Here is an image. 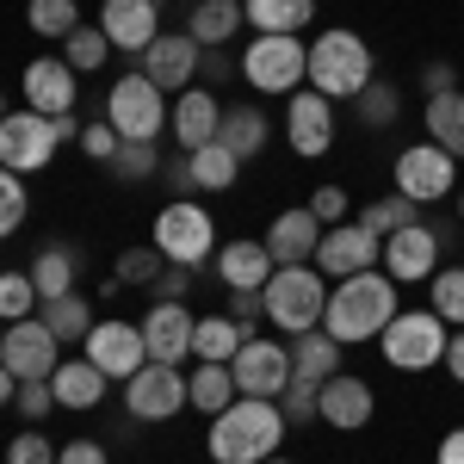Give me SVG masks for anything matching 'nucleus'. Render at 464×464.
<instances>
[{"instance_id":"obj_1","label":"nucleus","mask_w":464,"mask_h":464,"mask_svg":"<svg viewBox=\"0 0 464 464\" xmlns=\"http://www.w3.org/2000/svg\"><path fill=\"white\" fill-rule=\"evenodd\" d=\"M402 310V285H396L384 266L372 273H353V279H334L328 285V304H322V328L341 341V347H359V341H378L391 316Z\"/></svg>"},{"instance_id":"obj_2","label":"nucleus","mask_w":464,"mask_h":464,"mask_svg":"<svg viewBox=\"0 0 464 464\" xmlns=\"http://www.w3.org/2000/svg\"><path fill=\"white\" fill-rule=\"evenodd\" d=\"M285 433L291 428H285V415H279L273 396H236L211 421L205 452H211V464H266V459H279Z\"/></svg>"},{"instance_id":"obj_3","label":"nucleus","mask_w":464,"mask_h":464,"mask_svg":"<svg viewBox=\"0 0 464 464\" xmlns=\"http://www.w3.org/2000/svg\"><path fill=\"white\" fill-rule=\"evenodd\" d=\"M378 74V56H372V44L359 32H347V25H328V32H316V44H310V87H316L322 100H359V87Z\"/></svg>"},{"instance_id":"obj_4","label":"nucleus","mask_w":464,"mask_h":464,"mask_svg":"<svg viewBox=\"0 0 464 464\" xmlns=\"http://www.w3.org/2000/svg\"><path fill=\"white\" fill-rule=\"evenodd\" d=\"M149 242L161 248L168 266H205V260H217V223L198 198H168L149 223Z\"/></svg>"},{"instance_id":"obj_5","label":"nucleus","mask_w":464,"mask_h":464,"mask_svg":"<svg viewBox=\"0 0 464 464\" xmlns=\"http://www.w3.org/2000/svg\"><path fill=\"white\" fill-rule=\"evenodd\" d=\"M242 81L266 100H291L297 87H310V44L304 37H248L242 50Z\"/></svg>"},{"instance_id":"obj_6","label":"nucleus","mask_w":464,"mask_h":464,"mask_svg":"<svg viewBox=\"0 0 464 464\" xmlns=\"http://www.w3.org/2000/svg\"><path fill=\"white\" fill-rule=\"evenodd\" d=\"M168 93L149 81L143 69L118 74V87L106 93V124L118 130V143H155L161 130H168Z\"/></svg>"},{"instance_id":"obj_7","label":"nucleus","mask_w":464,"mask_h":464,"mask_svg":"<svg viewBox=\"0 0 464 464\" xmlns=\"http://www.w3.org/2000/svg\"><path fill=\"white\" fill-rule=\"evenodd\" d=\"M322 304H328V279L316 266H273V279H266V322L279 334L322 328Z\"/></svg>"},{"instance_id":"obj_8","label":"nucleus","mask_w":464,"mask_h":464,"mask_svg":"<svg viewBox=\"0 0 464 464\" xmlns=\"http://www.w3.org/2000/svg\"><path fill=\"white\" fill-rule=\"evenodd\" d=\"M446 341H452V328L433 310H396L391 328L378 334V353L391 359L396 372H433L446 359Z\"/></svg>"},{"instance_id":"obj_9","label":"nucleus","mask_w":464,"mask_h":464,"mask_svg":"<svg viewBox=\"0 0 464 464\" xmlns=\"http://www.w3.org/2000/svg\"><path fill=\"white\" fill-rule=\"evenodd\" d=\"M56 118H44V111L19 106L0 118V168H13V174H37V168H50L56 161Z\"/></svg>"},{"instance_id":"obj_10","label":"nucleus","mask_w":464,"mask_h":464,"mask_svg":"<svg viewBox=\"0 0 464 464\" xmlns=\"http://www.w3.org/2000/svg\"><path fill=\"white\" fill-rule=\"evenodd\" d=\"M0 365L32 384V378H50L63 365V341L44 328V316H25V322H0Z\"/></svg>"},{"instance_id":"obj_11","label":"nucleus","mask_w":464,"mask_h":464,"mask_svg":"<svg viewBox=\"0 0 464 464\" xmlns=\"http://www.w3.org/2000/svg\"><path fill=\"white\" fill-rule=\"evenodd\" d=\"M396 192L402 198H415V205H440V198H452V186H459V161L446 155V149L433 143H409L402 155H396Z\"/></svg>"},{"instance_id":"obj_12","label":"nucleus","mask_w":464,"mask_h":464,"mask_svg":"<svg viewBox=\"0 0 464 464\" xmlns=\"http://www.w3.org/2000/svg\"><path fill=\"white\" fill-rule=\"evenodd\" d=\"M81 353L93 359L100 372H106L111 384H124V378H137L149 365V347H143V322H124V316H106L93 322V334L81 341Z\"/></svg>"},{"instance_id":"obj_13","label":"nucleus","mask_w":464,"mask_h":464,"mask_svg":"<svg viewBox=\"0 0 464 464\" xmlns=\"http://www.w3.org/2000/svg\"><path fill=\"white\" fill-rule=\"evenodd\" d=\"M179 409H192L179 365H155V359H149L137 378H124V415H130V421H174Z\"/></svg>"},{"instance_id":"obj_14","label":"nucleus","mask_w":464,"mask_h":464,"mask_svg":"<svg viewBox=\"0 0 464 464\" xmlns=\"http://www.w3.org/2000/svg\"><path fill=\"white\" fill-rule=\"evenodd\" d=\"M384 260V242L365 229V223H334V229H322V242H316V266L322 279L334 285V279H353V273H372Z\"/></svg>"},{"instance_id":"obj_15","label":"nucleus","mask_w":464,"mask_h":464,"mask_svg":"<svg viewBox=\"0 0 464 464\" xmlns=\"http://www.w3.org/2000/svg\"><path fill=\"white\" fill-rule=\"evenodd\" d=\"M229 372H236V391L242 396H285L291 384V341H266V334H248L242 341V353L229 359Z\"/></svg>"},{"instance_id":"obj_16","label":"nucleus","mask_w":464,"mask_h":464,"mask_svg":"<svg viewBox=\"0 0 464 464\" xmlns=\"http://www.w3.org/2000/svg\"><path fill=\"white\" fill-rule=\"evenodd\" d=\"M440 229L433 223H409V229H396V236H384V273H391L396 285H428L433 273H440Z\"/></svg>"},{"instance_id":"obj_17","label":"nucleus","mask_w":464,"mask_h":464,"mask_svg":"<svg viewBox=\"0 0 464 464\" xmlns=\"http://www.w3.org/2000/svg\"><path fill=\"white\" fill-rule=\"evenodd\" d=\"M285 143L304 155V161H316L334 149V100H322L316 87H297L285 100Z\"/></svg>"},{"instance_id":"obj_18","label":"nucleus","mask_w":464,"mask_h":464,"mask_svg":"<svg viewBox=\"0 0 464 464\" xmlns=\"http://www.w3.org/2000/svg\"><path fill=\"white\" fill-rule=\"evenodd\" d=\"M100 32L111 37V50L143 56L149 44L161 37V0H106L100 6Z\"/></svg>"},{"instance_id":"obj_19","label":"nucleus","mask_w":464,"mask_h":464,"mask_svg":"<svg viewBox=\"0 0 464 464\" xmlns=\"http://www.w3.org/2000/svg\"><path fill=\"white\" fill-rule=\"evenodd\" d=\"M74 81H81V74H74L63 56H32L25 74H19V93H25V106H32V111L63 118V111H74Z\"/></svg>"},{"instance_id":"obj_20","label":"nucleus","mask_w":464,"mask_h":464,"mask_svg":"<svg viewBox=\"0 0 464 464\" xmlns=\"http://www.w3.org/2000/svg\"><path fill=\"white\" fill-rule=\"evenodd\" d=\"M192 328L198 316L186 310V304H149L143 310V347L155 365H179V359H192Z\"/></svg>"},{"instance_id":"obj_21","label":"nucleus","mask_w":464,"mask_h":464,"mask_svg":"<svg viewBox=\"0 0 464 464\" xmlns=\"http://www.w3.org/2000/svg\"><path fill=\"white\" fill-rule=\"evenodd\" d=\"M266 254H273V266H310L316 260V242H322V223L310 205H291V211H279L273 223H266Z\"/></svg>"},{"instance_id":"obj_22","label":"nucleus","mask_w":464,"mask_h":464,"mask_svg":"<svg viewBox=\"0 0 464 464\" xmlns=\"http://www.w3.org/2000/svg\"><path fill=\"white\" fill-rule=\"evenodd\" d=\"M316 409H322V421H328L334 433H359L372 415H378V396H372V384H365V378H353V372H334V378L322 384Z\"/></svg>"},{"instance_id":"obj_23","label":"nucleus","mask_w":464,"mask_h":464,"mask_svg":"<svg viewBox=\"0 0 464 464\" xmlns=\"http://www.w3.org/2000/svg\"><path fill=\"white\" fill-rule=\"evenodd\" d=\"M198 63H205V50H198L186 32H161L143 50V74L161 87V93H168V87H179V93H186V87L198 81Z\"/></svg>"},{"instance_id":"obj_24","label":"nucleus","mask_w":464,"mask_h":464,"mask_svg":"<svg viewBox=\"0 0 464 464\" xmlns=\"http://www.w3.org/2000/svg\"><path fill=\"white\" fill-rule=\"evenodd\" d=\"M217 118H223V106H217L211 87H186V93L174 100V111H168L174 149H179V155H192V149L217 143Z\"/></svg>"},{"instance_id":"obj_25","label":"nucleus","mask_w":464,"mask_h":464,"mask_svg":"<svg viewBox=\"0 0 464 464\" xmlns=\"http://www.w3.org/2000/svg\"><path fill=\"white\" fill-rule=\"evenodd\" d=\"M217 279H223V291H266V279H273L266 242H260V236L223 242V248H217Z\"/></svg>"},{"instance_id":"obj_26","label":"nucleus","mask_w":464,"mask_h":464,"mask_svg":"<svg viewBox=\"0 0 464 464\" xmlns=\"http://www.w3.org/2000/svg\"><path fill=\"white\" fill-rule=\"evenodd\" d=\"M106 372L93 365V359L81 353V359H63L56 372H50V391H56V409H100L106 402Z\"/></svg>"},{"instance_id":"obj_27","label":"nucleus","mask_w":464,"mask_h":464,"mask_svg":"<svg viewBox=\"0 0 464 464\" xmlns=\"http://www.w3.org/2000/svg\"><path fill=\"white\" fill-rule=\"evenodd\" d=\"M242 25H248L242 0H198V6L186 13V37H192L198 50H223Z\"/></svg>"},{"instance_id":"obj_28","label":"nucleus","mask_w":464,"mask_h":464,"mask_svg":"<svg viewBox=\"0 0 464 464\" xmlns=\"http://www.w3.org/2000/svg\"><path fill=\"white\" fill-rule=\"evenodd\" d=\"M421 130L433 137V149H446L452 161H464V87L428 93V106H421Z\"/></svg>"},{"instance_id":"obj_29","label":"nucleus","mask_w":464,"mask_h":464,"mask_svg":"<svg viewBox=\"0 0 464 464\" xmlns=\"http://www.w3.org/2000/svg\"><path fill=\"white\" fill-rule=\"evenodd\" d=\"M341 372V341L328 328H310V334H291V378L297 384H328Z\"/></svg>"},{"instance_id":"obj_30","label":"nucleus","mask_w":464,"mask_h":464,"mask_svg":"<svg viewBox=\"0 0 464 464\" xmlns=\"http://www.w3.org/2000/svg\"><path fill=\"white\" fill-rule=\"evenodd\" d=\"M32 285H37V297L50 304V297H69L74 291V279H81V254L69 248V242H44V248L32 254Z\"/></svg>"},{"instance_id":"obj_31","label":"nucleus","mask_w":464,"mask_h":464,"mask_svg":"<svg viewBox=\"0 0 464 464\" xmlns=\"http://www.w3.org/2000/svg\"><path fill=\"white\" fill-rule=\"evenodd\" d=\"M217 143L229 149L236 161H254V155L266 149V111L260 106H223V118H217Z\"/></svg>"},{"instance_id":"obj_32","label":"nucleus","mask_w":464,"mask_h":464,"mask_svg":"<svg viewBox=\"0 0 464 464\" xmlns=\"http://www.w3.org/2000/svg\"><path fill=\"white\" fill-rule=\"evenodd\" d=\"M242 13H248L254 32H266V37H297V32H310L316 0H242Z\"/></svg>"},{"instance_id":"obj_33","label":"nucleus","mask_w":464,"mask_h":464,"mask_svg":"<svg viewBox=\"0 0 464 464\" xmlns=\"http://www.w3.org/2000/svg\"><path fill=\"white\" fill-rule=\"evenodd\" d=\"M236 396L242 391H236V372H229V365H192V372H186V402H192L205 421H217Z\"/></svg>"},{"instance_id":"obj_34","label":"nucleus","mask_w":464,"mask_h":464,"mask_svg":"<svg viewBox=\"0 0 464 464\" xmlns=\"http://www.w3.org/2000/svg\"><path fill=\"white\" fill-rule=\"evenodd\" d=\"M242 341H248V328L236 316H198V328H192V359L198 365H229V359L242 353Z\"/></svg>"},{"instance_id":"obj_35","label":"nucleus","mask_w":464,"mask_h":464,"mask_svg":"<svg viewBox=\"0 0 464 464\" xmlns=\"http://www.w3.org/2000/svg\"><path fill=\"white\" fill-rule=\"evenodd\" d=\"M37 316H44V328H50L63 347H81V341L93 334V322H100V316H93V304H87L81 291H69V297H50Z\"/></svg>"},{"instance_id":"obj_36","label":"nucleus","mask_w":464,"mask_h":464,"mask_svg":"<svg viewBox=\"0 0 464 464\" xmlns=\"http://www.w3.org/2000/svg\"><path fill=\"white\" fill-rule=\"evenodd\" d=\"M186 174H192V192H229V186L242 179V161L223 143H205V149L186 155Z\"/></svg>"},{"instance_id":"obj_37","label":"nucleus","mask_w":464,"mask_h":464,"mask_svg":"<svg viewBox=\"0 0 464 464\" xmlns=\"http://www.w3.org/2000/svg\"><path fill=\"white\" fill-rule=\"evenodd\" d=\"M353 111H359V124H365V130H391V124H396V111H402V87H396V81H378V74H372V81L359 87Z\"/></svg>"},{"instance_id":"obj_38","label":"nucleus","mask_w":464,"mask_h":464,"mask_svg":"<svg viewBox=\"0 0 464 464\" xmlns=\"http://www.w3.org/2000/svg\"><path fill=\"white\" fill-rule=\"evenodd\" d=\"M415 211H421L415 198H402V192H384V198H372V205H365V211H359L353 223H365V229H372V236L384 242V236H396V229H409V223H421Z\"/></svg>"},{"instance_id":"obj_39","label":"nucleus","mask_w":464,"mask_h":464,"mask_svg":"<svg viewBox=\"0 0 464 464\" xmlns=\"http://www.w3.org/2000/svg\"><path fill=\"white\" fill-rule=\"evenodd\" d=\"M111 56V37L100 32V25H74L69 37H63V63H69L74 74H100Z\"/></svg>"},{"instance_id":"obj_40","label":"nucleus","mask_w":464,"mask_h":464,"mask_svg":"<svg viewBox=\"0 0 464 464\" xmlns=\"http://www.w3.org/2000/svg\"><path fill=\"white\" fill-rule=\"evenodd\" d=\"M168 273V260H161V248L149 242V248H124L118 254V266H111V285H130V291H149L155 279Z\"/></svg>"},{"instance_id":"obj_41","label":"nucleus","mask_w":464,"mask_h":464,"mask_svg":"<svg viewBox=\"0 0 464 464\" xmlns=\"http://www.w3.org/2000/svg\"><path fill=\"white\" fill-rule=\"evenodd\" d=\"M428 291H433V316L446 322V328H464V266H440L428 279Z\"/></svg>"},{"instance_id":"obj_42","label":"nucleus","mask_w":464,"mask_h":464,"mask_svg":"<svg viewBox=\"0 0 464 464\" xmlns=\"http://www.w3.org/2000/svg\"><path fill=\"white\" fill-rule=\"evenodd\" d=\"M44 310V297H37V285H32V273H0V322H25V316H37Z\"/></svg>"},{"instance_id":"obj_43","label":"nucleus","mask_w":464,"mask_h":464,"mask_svg":"<svg viewBox=\"0 0 464 464\" xmlns=\"http://www.w3.org/2000/svg\"><path fill=\"white\" fill-rule=\"evenodd\" d=\"M25 25H32L37 37H56V44H63V37L81 25V6H74V0H32V6H25Z\"/></svg>"},{"instance_id":"obj_44","label":"nucleus","mask_w":464,"mask_h":464,"mask_svg":"<svg viewBox=\"0 0 464 464\" xmlns=\"http://www.w3.org/2000/svg\"><path fill=\"white\" fill-rule=\"evenodd\" d=\"M106 168L118 179H130V186H143V179L161 174V149H155V143H118V155H111Z\"/></svg>"},{"instance_id":"obj_45","label":"nucleus","mask_w":464,"mask_h":464,"mask_svg":"<svg viewBox=\"0 0 464 464\" xmlns=\"http://www.w3.org/2000/svg\"><path fill=\"white\" fill-rule=\"evenodd\" d=\"M32 211V192H25V174H13V168H0V242L6 236H19V223Z\"/></svg>"},{"instance_id":"obj_46","label":"nucleus","mask_w":464,"mask_h":464,"mask_svg":"<svg viewBox=\"0 0 464 464\" xmlns=\"http://www.w3.org/2000/svg\"><path fill=\"white\" fill-rule=\"evenodd\" d=\"M316 396H322V384H297V378H291L285 396H279V415H285V428H316V421H322Z\"/></svg>"},{"instance_id":"obj_47","label":"nucleus","mask_w":464,"mask_h":464,"mask_svg":"<svg viewBox=\"0 0 464 464\" xmlns=\"http://www.w3.org/2000/svg\"><path fill=\"white\" fill-rule=\"evenodd\" d=\"M13 409H19V415H25V421H44V415H50V409H56V391H50V378H32V384H19V396H13Z\"/></svg>"},{"instance_id":"obj_48","label":"nucleus","mask_w":464,"mask_h":464,"mask_svg":"<svg viewBox=\"0 0 464 464\" xmlns=\"http://www.w3.org/2000/svg\"><path fill=\"white\" fill-rule=\"evenodd\" d=\"M63 446H50L44 433H13V446H6V464H56Z\"/></svg>"},{"instance_id":"obj_49","label":"nucleus","mask_w":464,"mask_h":464,"mask_svg":"<svg viewBox=\"0 0 464 464\" xmlns=\"http://www.w3.org/2000/svg\"><path fill=\"white\" fill-rule=\"evenodd\" d=\"M223 316H236L242 328H248V334H260V316H266V291H229Z\"/></svg>"},{"instance_id":"obj_50","label":"nucleus","mask_w":464,"mask_h":464,"mask_svg":"<svg viewBox=\"0 0 464 464\" xmlns=\"http://www.w3.org/2000/svg\"><path fill=\"white\" fill-rule=\"evenodd\" d=\"M310 211H316L322 229H334V223H347V192L341 186H316V198H310Z\"/></svg>"},{"instance_id":"obj_51","label":"nucleus","mask_w":464,"mask_h":464,"mask_svg":"<svg viewBox=\"0 0 464 464\" xmlns=\"http://www.w3.org/2000/svg\"><path fill=\"white\" fill-rule=\"evenodd\" d=\"M192 273H198V266H168V273H161V279H155V304H186V291H192Z\"/></svg>"},{"instance_id":"obj_52","label":"nucleus","mask_w":464,"mask_h":464,"mask_svg":"<svg viewBox=\"0 0 464 464\" xmlns=\"http://www.w3.org/2000/svg\"><path fill=\"white\" fill-rule=\"evenodd\" d=\"M81 149H87L93 161H111V155H118V130L100 118V124H87V130H81Z\"/></svg>"},{"instance_id":"obj_53","label":"nucleus","mask_w":464,"mask_h":464,"mask_svg":"<svg viewBox=\"0 0 464 464\" xmlns=\"http://www.w3.org/2000/svg\"><path fill=\"white\" fill-rule=\"evenodd\" d=\"M198 74H205V81H229V74H242V56H229V50H205V63H198Z\"/></svg>"},{"instance_id":"obj_54","label":"nucleus","mask_w":464,"mask_h":464,"mask_svg":"<svg viewBox=\"0 0 464 464\" xmlns=\"http://www.w3.org/2000/svg\"><path fill=\"white\" fill-rule=\"evenodd\" d=\"M56 464H111V459H106L100 440H69V446L56 452Z\"/></svg>"},{"instance_id":"obj_55","label":"nucleus","mask_w":464,"mask_h":464,"mask_svg":"<svg viewBox=\"0 0 464 464\" xmlns=\"http://www.w3.org/2000/svg\"><path fill=\"white\" fill-rule=\"evenodd\" d=\"M421 87H428V93H446V87H459L452 63H428V69H421Z\"/></svg>"},{"instance_id":"obj_56","label":"nucleus","mask_w":464,"mask_h":464,"mask_svg":"<svg viewBox=\"0 0 464 464\" xmlns=\"http://www.w3.org/2000/svg\"><path fill=\"white\" fill-rule=\"evenodd\" d=\"M446 372H452V384H464V328H452V341H446V359H440Z\"/></svg>"},{"instance_id":"obj_57","label":"nucleus","mask_w":464,"mask_h":464,"mask_svg":"<svg viewBox=\"0 0 464 464\" xmlns=\"http://www.w3.org/2000/svg\"><path fill=\"white\" fill-rule=\"evenodd\" d=\"M433 464H464V428L440 433V452H433Z\"/></svg>"},{"instance_id":"obj_58","label":"nucleus","mask_w":464,"mask_h":464,"mask_svg":"<svg viewBox=\"0 0 464 464\" xmlns=\"http://www.w3.org/2000/svg\"><path fill=\"white\" fill-rule=\"evenodd\" d=\"M168 186H174L179 198H192V174H186V155H174V161H168Z\"/></svg>"},{"instance_id":"obj_59","label":"nucleus","mask_w":464,"mask_h":464,"mask_svg":"<svg viewBox=\"0 0 464 464\" xmlns=\"http://www.w3.org/2000/svg\"><path fill=\"white\" fill-rule=\"evenodd\" d=\"M13 396H19V378H13V372L0 365V409H13Z\"/></svg>"},{"instance_id":"obj_60","label":"nucleus","mask_w":464,"mask_h":464,"mask_svg":"<svg viewBox=\"0 0 464 464\" xmlns=\"http://www.w3.org/2000/svg\"><path fill=\"white\" fill-rule=\"evenodd\" d=\"M459 223H464V192H459Z\"/></svg>"},{"instance_id":"obj_61","label":"nucleus","mask_w":464,"mask_h":464,"mask_svg":"<svg viewBox=\"0 0 464 464\" xmlns=\"http://www.w3.org/2000/svg\"><path fill=\"white\" fill-rule=\"evenodd\" d=\"M0 118H6V93H0Z\"/></svg>"},{"instance_id":"obj_62","label":"nucleus","mask_w":464,"mask_h":464,"mask_svg":"<svg viewBox=\"0 0 464 464\" xmlns=\"http://www.w3.org/2000/svg\"><path fill=\"white\" fill-rule=\"evenodd\" d=\"M266 464H291V459H266Z\"/></svg>"},{"instance_id":"obj_63","label":"nucleus","mask_w":464,"mask_h":464,"mask_svg":"<svg viewBox=\"0 0 464 464\" xmlns=\"http://www.w3.org/2000/svg\"><path fill=\"white\" fill-rule=\"evenodd\" d=\"M0 464H6V459H0Z\"/></svg>"}]
</instances>
